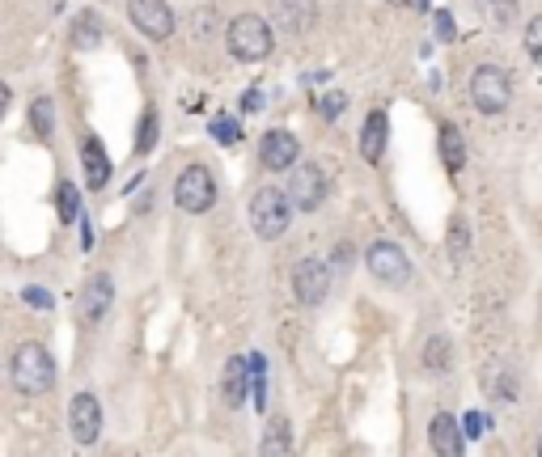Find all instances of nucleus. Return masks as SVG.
<instances>
[{
  "instance_id": "nucleus-23",
  "label": "nucleus",
  "mask_w": 542,
  "mask_h": 457,
  "mask_svg": "<svg viewBox=\"0 0 542 457\" xmlns=\"http://www.w3.org/2000/svg\"><path fill=\"white\" fill-rule=\"evenodd\" d=\"M449 259H454V267H467L470 263V224H467V216H454V224H449Z\"/></svg>"
},
{
  "instance_id": "nucleus-1",
  "label": "nucleus",
  "mask_w": 542,
  "mask_h": 457,
  "mask_svg": "<svg viewBox=\"0 0 542 457\" xmlns=\"http://www.w3.org/2000/svg\"><path fill=\"white\" fill-rule=\"evenodd\" d=\"M271 47H276V30H271V22H263L259 13H237V17L225 22V51L234 60L259 64L271 55Z\"/></svg>"
},
{
  "instance_id": "nucleus-30",
  "label": "nucleus",
  "mask_w": 542,
  "mask_h": 457,
  "mask_svg": "<svg viewBox=\"0 0 542 457\" xmlns=\"http://www.w3.org/2000/svg\"><path fill=\"white\" fill-rule=\"evenodd\" d=\"M212 136L221 140V144H234V140L242 136V127H234V119H216V127H212Z\"/></svg>"
},
{
  "instance_id": "nucleus-10",
  "label": "nucleus",
  "mask_w": 542,
  "mask_h": 457,
  "mask_svg": "<svg viewBox=\"0 0 542 457\" xmlns=\"http://www.w3.org/2000/svg\"><path fill=\"white\" fill-rule=\"evenodd\" d=\"M111 305H115V280L106 272H94L85 280V288H81V301H76L81 326H98V322L111 313Z\"/></svg>"
},
{
  "instance_id": "nucleus-9",
  "label": "nucleus",
  "mask_w": 542,
  "mask_h": 457,
  "mask_svg": "<svg viewBox=\"0 0 542 457\" xmlns=\"http://www.w3.org/2000/svg\"><path fill=\"white\" fill-rule=\"evenodd\" d=\"M127 17L148 43H166L174 35V9L166 0H127Z\"/></svg>"
},
{
  "instance_id": "nucleus-27",
  "label": "nucleus",
  "mask_w": 542,
  "mask_h": 457,
  "mask_svg": "<svg viewBox=\"0 0 542 457\" xmlns=\"http://www.w3.org/2000/svg\"><path fill=\"white\" fill-rule=\"evenodd\" d=\"M487 5H492L496 25H513V17H517V0H487Z\"/></svg>"
},
{
  "instance_id": "nucleus-28",
  "label": "nucleus",
  "mask_w": 542,
  "mask_h": 457,
  "mask_svg": "<svg viewBox=\"0 0 542 457\" xmlns=\"http://www.w3.org/2000/svg\"><path fill=\"white\" fill-rule=\"evenodd\" d=\"M326 267H331V272H347V267H352V246H347V242H339V246L331 250Z\"/></svg>"
},
{
  "instance_id": "nucleus-21",
  "label": "nucleus",
  "mask_w": 542,
  "mask_h": 457,
  "mask_svg": "<svg viewBox=\"0 0 542 457\" xmlns=\"http://www.w3.org/2000/svg\"><path fill=\"white\" fill-rule=\"evenodd\" d=\"M449 360H454V343H449L445 334H428V343H424V369L445 373L449 369Z\"/></svg>"
},
{
  "instance_id": "nucleus-15",
  "label": "nucleus",
  "mask_w": 542,
  "mask_h": 457,
  "mask_svg": "<svg viewBox=\"0 0 542 457\" xmlns=\"http://www.w3.org/2000/svg\"><path fill=\"white\" fill-rule=\"evenodd\" d=\"M276 25H280L284 35H306L318 9H314V0H276V9H271Z\"/></svg>"
},
{
  "instance_id": "nucleus-5",
  "label": "nucleus",
  "mask_w": 542,
  "mask_h": 457,
  "mask_svg": "<svg viewBox=\"0 0 542 457\" xmlns=\"http://www.w3.org/2000/svg\"><path fill=\"white\" fill-rule=\"evenodd\" d=\"M513 102V76L496 64H483L470 73V106L479 114H505Z\"/></svg>"
},
{
  "instance_id": "nucleus-2",
  "label": "nucleus",
  "mask_w": 542,
  "mask_h": 457,
  "mask_svg": "<svg viewBox=\"0 0 542 457\" xmlns=\"http://www.w3.org/2000/svg\"><path fill=\"white\" fill-rule=\"evenodd\" d=\"M13 385H17V394L25 398H38L47 394L51 385H55V360L43 343H22L13 352Z\"/></svg>"
},
{
  "instance_id": "nucleus-8",
  "label": "nucleus",
  "mask_w": 542,
  "mask_h": 457,
  "mask_svg": "<svg viewBox=\"0 0 542 457\" xmlns=\"http://www.w3.org/2000/svg\"><path fill=\"white\" fill-rule=\"evenodd\" d=\"M293 297L309 309L331 297V267H326V259H301L296 263L293 267Z\"/></svg>"
},
{
  "instance_id": "nucleus-11",
  "label": "nucleus",
  "mask_w": 542,
  "mask_h": 457,
  "mask_svg": "<svg viewBox=\"0 0 542 457\" xmlns=\"http://www.w3.org/2000/svg\"><path fill=\"white\" fill-rule=\"evenodd\" d=\"M68 428H73V441L76 445H98L102 436V402L89 390H81V394L68 402Z\"/></svg>"
},
{
  "instance_id": "nucleus-4",
  "label": "nucleus",
  "mask_w": 542,
  "mask_h": 457,
  "mask_svg": "<svg viewBox=\"0 0 542 457\" xmlns=\"http://www.w3.org/2000/svg\"><path fill=\"white\" fill-rule=\"evenodd\" d=\"M216 195H221V186H216L208 165H186V170L178 174V183H174V204H178V212H186V216L212 212L216 208Z\"/></svg>"
},
{
  "instance_id": "nucleus-29",
  "label": "nucleus",
  "mask_w": 542,
  "mask_h": 457,
  "mask_svg": "<svg viewBox=\"0 0 542 457\" xmlns=\"http://www.w3.org/2000/svg\"><path fill=\"white\" fill-rule=\"evenodd\" d=\"M212 22H216V13H212V9H196V17H191V25H196V38H208L212 30H216Z\"/></svg>"
},
{
  "instance_id": "nucleus-20",
  "label": "nucleus",
  "mask_w": 542,
  "mask_h": 457,
  "mask_svg": "<svg viewBox=\"0 0 542 457\" xmlns=\"http://www.w3.org/2000/svg\"><path fill=\"white\" fill-rule=\"evenodd\" d=\"M30 132H35L43 144H51V136H55V102H51L47 94H38V98L30 102Z\"/></svg>"
},
{
  "instance_id": "nucleus-36",
  "label": "nucleus",
  "mask_w": 542,
  "mask_h": 457,
  "mask_svg": "<svg viewBox=\"0 0 542 457\" xmlns=\"http://www.w3.org/2000/svg\"><path fill=\"white\" fill-rule=\"evenodd\" d=\"M390 5H395V9H403V5H424V0H390Z\"/></svg>"
},
{
  "instance_id": "nucleus-7",
  "label": "nucleus",
  "mask_w": 542,
  "mask_h": 457,
  "mask_svg": "<svg viewBox=\"0 0 542 457\" xmlns=\"http://www.w3.org/2000/svg\"><path fill=\"white\" fill-rule=\"evenodd\" d=\"M365 267H369L373 280H382V284L398 288L411 280V259H406V250L395 246V242H373L365 250Z\"/></svg>"
},
{
  "instance_id": "nucleus-33",
  "label": "nucleus",
  "mask_w": 542,
  "mask_h": 457,
  "mask_svg": "<svg viewBox=\"0 0 542 457\" xmlns=\"http://www.w3.org/2000/svg\"><path fill=\"white\" fill-rule=\"evenodd\" d=\"M457 428H462V436H483V415H467Z\"/></svg>"
},
{
  "instance_id": "nucleus-25",
  "label": "nucleus",
  "mask_w": 542,
  "mask_h": 457,
  "mask_svg": "<svg viewBox=\"0 0 542 457\" xmlns=\"http://www.w3.org/2000/svg\"><path fill=\"white\" fill-rule=\"evenodd\" d=\"M153 144H157V111L148 106L145 119H140V136H136V153H148Z\"/></svg>"
},
{
  "instance_id": "nucleus-22",
  "label": "nucleus",
  "mask_w": 542,
  "mask_h": 457,
  "mask_svg": "<svg viewBox=\"0 0 542 457\" xmlns=\"http://www.w3.org/2000/svg\"><path fill=\"white\" fill-rule=\"evenodd\" d=\"M263 453H288V449H293V428H288V420H284V415H276V420L267 423V432H263Z\"/></svg>"
},
{
  "instance_id": "nucleus-35",
  "label": "nucleus",
  "mask_w": 542,
  "mask_h": 457,
  "mask_svg": "<svg viewBox=\"0 0 542 457\" xmlns=\"http://www.w3.org/2000/svg\"><path fill=\"white\" fill-rule=\"evenodd\" d=\"M9 102H13V89L5 85V81H0V119H5V114H9Z\"/></svg>"
},
{
  "instance_id": "nucleus-14",
  "label": "nucleus",
  "mask_w": 542,
  "mask_h": 457,
  "mask_svg": "<svg viewBox=\"0 0 542 457\" xmlns=\"http://www.w3.org/2000/svg\"><path fill=\"white\" fill-rule=\"evenodd\" d=\"M428 445H432V453H441V457H457V453H462L467 436H462V428H457V420L449 415V411L432 415V423H428Z\"/></svg>"
},
{
  "instance_id": "nucleus-13",
  "label": "nucleus",
  "mask_w": 542,
  "mask_h": 457,
  "mask_svg": "<svg viewBox=\"0 0 542 457\" xmlns=\"http://www.w3.org/2000/svg\"><path fill=\"white\" fill-rule=\"evenodd\" d=\"M386 140H390V114L386 111H369L365 114V127H360V157L377 165L386 157Z\"/></svg>"
},
{
  "instance_id": "nucleus-17",
  "label": "nucleus",
  "mask_w": 542,
  "mask_h": 457,
  "mask_svg": "<svg viewBox=\"0 0 542 457\" xmlns=\"http://www.w3.org/2000/svg\"><path fill=\"white\" fill-rule=\"evenodd\" d=\"M81 161H85V183H89V191H102V186L111 183V157H106V149H102L98 136H89L85 144H81Z\"/></svg>"
},
{
  "instance_id": "nucleus-12",
  "label": "nucleus",
  "mask_w": 542,
  "mask_h": 457,
  "mask_svg": "<svg viewBox=\"0 0 542 457\" xmlns=\"http://www.w3.org/2000/svg\"><path fill=\"white\" fill-rule=\"evenodd\" d=\"M259 161H263V170H271V174L293 170L296 161H301V140H296L293 132H280V127H271L267 136L259 140Z\"/></svg>"
},
{
  "instance_id": "nucleus-18",
  "label": "nucleus",
  "mask_w": 542,
  "mask_h": 457,
  "mask_svg": "<svg viewBox=\"0 0 542 457\" xmlns=\"http://www.w3.org/2000/svg\"><path fill=\"white\" fill-rule=\"evenodd\" d=\"M221 398H225V407H242V398H246V360H242V356L225 360Z\"/></svg>"
},
{
  "instance_id": "nucleus-31",
  "label": "nucleus",
  "mask_w": 542,
  "mask_h": 457,
  "mask_svg": "<svg viewBox=\"0 0 542 457\" xmlns=\"http://www.w3.org/2000/svg\"><path fill=\"white\" fill-rule=\"evenodd\" d=\"M347 111V94H326V98H322V114H326V119H335V114H344Z\"/></svg>"
},
{
  "instance_id": "nucleus-19",
  "label": "nucleus",
  "mask_w": 542,
  "mask_h": 457,
  "mask_svg": "<svg viewBox=\"0 0 542 457\" xmlns=\"http://www.w3.org/2000/svg\"><path fill=\"white\" fill-rule=\"evenodd\" d=\"M441 161L449 174H462V165H467V140L454 124H441Z\"/></svg>"
},
{
  "instance_id": "nucleus-32",
  "label": "nucleus",
  "mask_w": 542,
  "mask_h": 457,
  "mask_svg": "<svg viewBox=\"0 0 542 457\" xmlns=\"http://www.w3.org/2000/svg\"><path fill=\"white\" fill-rule=\"evenodd\" d=\"M496 402H517V377H500V385H496Z\"/></svg>"
},
{
  "instance_id": "nucleus-6",
  "label": "nucleus",
  "mask_w": 542,
  "mask_h": 457,
  "mask_svg": "<svg viewBox=\"0 0 542 457\" xmlns=\"http://www.w3.org/2000/svg\"><path fill=\"white\" fill-rule=\"evenodd\" d=\"M284 195H288L293 212H318L326 204V174H322V165H314V161L293 165V178H288Z\"/></svg>"
},
{
  "instance_id": "nucleus-24",
  "label": "nucleus",
  "mask_w": 542,
  "mask_h": 457,
  "mask_svg": "<svg viewBox=\"0 0 542 457\" xmlns=\"http://www.w3.org/2000/svg\"><path fill=\"white\" fill-rule=\"evenodd\" d=\"M55 204H60V221H76V212H81V195H76L73 183H60V191H55Z\"/></svg>"
},
{
  "instance_id": "nucleus-16",
  "label": "nucleus",
  "mask_w": 542,
  "mask_h": 457,
  "mask_svg": "<svg viewBox=\"0 0 542 457\" xmlns=\"http://www.w3.org/2000/svg\"><path fill=\"white\" fill-rule=\"evenodd\" d=\"M68 43H73L76 51H94L106 43V22H102V13L94 9H81L73 17V25H68Z\"/></svg>"
},
{
  "instance_id": "nucleus-3",
  "label": "nucleus",
  "mask_w": 542,
  "mask_h": 457,
  "mask_svg": "<svg viewBox=\"0 0 542 457\" xmlns=\"http://www.w3.org/2000/svg\"><path fill=\"white\" fill-rule=\"evenodd\" d=\"M293 224V204L280 186H259L255 199H250V229L259 242H280Z\"/></svg>"
},
{
  "instance_id": "nucleus-26",
  "label": "nucleus",
  "mask_w": 542,
  "mask_h": 457,
  "mask_svg": "<svg viewBox=\"0 0 542 457\" xmlns=\"http://www.w3.org/2000/svg\"><path fill=\"white\" fill-rule=\"evenodd\" d=\"M526 55H530V60H542V13L526 22Z\"/></svg>"
},
{
  "instance_id": "nucleus-34",
  "label": "nucleus",
  "mask_w": 542,
  "mask_h": 457,
  "mask_svg": "<svg viewBox=\"0 0 542 457\" xmlns=\"http://www.w3.org/2000/svg\"><path fill=\"white\" fill-rule=\"evenodd\" d=\"M22 297L30 301V305H38V309H51V297H47V293H43V288H25Z\"/></svg>"
}]
</instances>
